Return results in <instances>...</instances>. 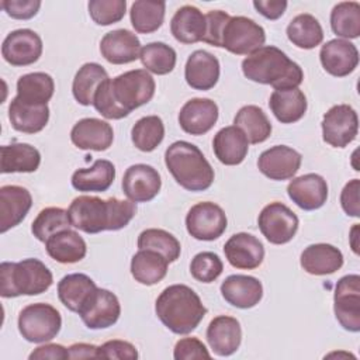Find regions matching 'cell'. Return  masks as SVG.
I'll return each instance as SVG.
<instances>
[{"mask_svg":"<svg viewBox=\"0 0 360 360\" xmlns=\"http://www.w3.org/2000/svg\"><path fill=\"white\" fill-rule=\"evenodd\" d=\"M135 214V202L115 197L101 200L96 195H79L68 208L72 226L86 233L120 231L132 221Z\"/></svg>","mask_w":360,"mask_h":360,"instance_id":"cell-1","label":"cell"},{"mask_svg":"<svg viewBox=\"0 0 360 360\" xmlns=\"http://www.w3.org/2000/svg\"><path fill=\"white\" fill-rule=\"evenodd\" d=\"M245 77L260 84H270L274 90L297 89L304 80V72L281 49L263 45L242 60Z\"/></svg>","mask_w":360,"mask_h":360,"instance_id":"cell-2","label":"cell"},{"mask_svg":"<svg viewBox=\"0 0 360 360\" xmlns=\"http://www.w3.org/2000/svg\"><path fill=\"white\" fill-rule=\"evenodd\" d=\"M155 312L169 330L187 335L200 325L207 308L193 288L186 284H173L156 298Z\"/></svg>","mask_w":360,"mask_h":360,"instance_id":"cell-3","label":"cell"},{"mask_svg":"<svg viewBox=\"0 0 360 360\" xmlns=\"http://www.w3.org/2000/svg\"><path fill=\"white\" fill-rule=\"evenodd\" d=\"M165 165L176 183L188 191H204L214 183L212 166L200 148L187 141H176L166 149Z\"/></svg>","mask_w":360,"mask_h":360,"instance_id":"cell-4","label":"cell"},{"mask_svg":"<svg viewBox=\"0 0 360 360\" xmlns=\"http://www.w3.org/2000/svg\"><path fill=\"white\" fill-rule=\"evenodd\" d=\"M53 283L51 270L38 259L3 262L0 264V294L3 298L18 295H38Z\"/></svg>","mask_w":360,"mask_h":360,"instance_id":"cell-5","label":"cell"},{"mask_svg":"<svg viewBox=\"0 0 360 360\" xmlns=\"http://www.w3.org/2000/svg\"><path fill=\"white\" fill-rule=\"evenodd\" d=\"M62 328L59 311L45 302H35L24 307L18 315V330L31 343L52 340Z\"/></svg>","mask_w":360,"mask_h":360,"instance_id":"cell-6","label":"cell"},{"mask_svg":"<svg viewBox=\"0 0 360 360\" xmlns=\"http://www.w3.org/2000/svg\"><path fill=\"white\" fill-rule=\"evenodd\" d=\"M111 93L117 104L128 114L149 103L155 94V80L146 69H134L110 79Z\"/></svg>","mask_w":360,"mask_h":360,"instance_id":"cell-7","label":"cell"},{"mask_svg":"<svg viewBox=\"0 0 360 360\" xmlns=\"http://www.w3.org/2000/svg\"><path fill=\"white\" fill-rule=\"evenodd\" d=\"M266 42V32L252 18L235 15L228 20L222 32V48L235 55H250Z\"/></svg>","mask_w":360,"mask_h":360,"instance_id":"cell-8","label":"cell"},{"mask_svg":"<svg viewBox=\"0 0 360 360\" xmlns=\"http://www.w3.org/2000/svg\"><path fill=\"white\" fill-rule=\"evenodd\" d=\"M257 225L262 235L273 245L288 243L298 231V217L283 202L267 204L259 214Z\"/></svg>","mask_w":360,"mask_h":360,"instance_id":"cell-9","label":"cell"},{"mask_svg":"<svg viewBox=\"0 0 360 360\" xmlns=\"http://www.w3.org/2000/svg\"><path fill=\"white\" fill-rule=\"evenodd\" d=\"M333 311L340 326L349 332L360 330V276H343L335 287Z\"/></svg>","mask_w":360,"mask_h":360,"instance_id":"cell-10","label":"cell"},{"mask_svg":"<svg viewBox=\"0 0 360 360\" xmlns=\"http://www.w3.org/2000/svg\"><path fill=\"white\" fill-rule=\"evenodd\" d=\"M322 138L333 148H345L353 142L359 132V117L349 104L330 107L322 118Z\"/></svg>","mask_w":360,"mask_h":360,"instance_id":"cell-11","label":"cell"},{"mask_svg":"<svg viewBox=\"0 0 360 360\" xmlns=\"http://www.w3.org/2000/svg\"><path fill=\"white\" fill-rule=\"evenodd\" d=\"M228 219L224 210L211 201L194 204L186 215L187 232L198 240L218 239L226 229Z\"/></svg>","mask_w":360,"mask_h":360,"instance_id":"cell-12","label":"cell"},{"mask_svg":"<svg viewBox=\"0 0 360 360\" xmlns=\"http://www.w3.org/2000/svg\"><path fill=\"white\" fill-rule=\"evenodd\" d=\"M41 37L30 30L20 28L11 31L1 44V55L4 60L13 66H28L35 63L42 55Z\"/></svg>","mask_w":360,"mask_h":360,"instance_id":"cell-13","label":"cell"},{"mask_svg":"<svg viewBox=\"0 0 360 360\" xmlns=\"http://www.w3.org/2000/svg\"><path fill=\"white\" fill-rule=\"evenodd\" d=\"M162 187L159 172L145 163L129 166L122 177V191L132 202L153 200Z\"/></svg>","mask_w":360,"mask_h":360,"instance_id":"cell-14","label":"cell"},{"mask_svg":"<svg viewBox=\"0 0 360 360\" xmlns=\"http://www.w3.org/2000/svg\"><path fill=\"white\" fill-rule=\"evenodd\" d=\"M79 315L89 329H105L118 321L121 305L114 292L105 288H97Z\"/></svg>","mask_w":360,"mask_h":360,"instance_id":"cell-15","label":"cell"},{"mask_svg":"<svg viewBox=\"0 0 360 360\" xmlns=\"http://www.w3.org/2000/svg\"><path fill=\"white\" fill-rule=\"evenodd\" d=\"M302 162V156L287 145H276L260 153L257 159L259 170L270 180H288L295 176Z\"/></svg>","mask_w":360,"mask_h":360,"instance_id":"cell-16","label":"cell"},{"mask_svg":"<svg viewBox=\"0 0 360 360\" xmlns=\"http://www.w3.org/2000/svg\"><path fill=\"white\" fill-rule=\"evenodd\" d=\"M224 253L232 267L253 270L263 263L264 246L252 233L239 232L225 242Z\"/></svg>","mask_w":360,"mask_h":360,"instance_id":"cell-17","label":"cell"},{"mask_svg":"<svg viewBox=\"0 0 360 360\" xmlns=\"http://www.w3.org/2000/svg\"><path fill=\"white\" fill-rule=\"evenodd\" d=\"M322 68L335 77L350 75L359 65V51L347 39L335 38L322 45L319 51Z\"/></svg>","mask_w":360,"mask_h":360,"instance_id":"cell-18","label":"cell"},{"mask_svg":"<svg viewBox=\"0 0 360 360\" xmlns=\"http://www.w3.org/2000/svg\"><path fill=\"white\" fill-rule=\"evenodd\" d=\"M72 143L83 150H107L114 141L112 127L100 118H82L70 131Z\"/></svg>","mask_w":360,"mask_h":360,"instance_id":"cell-19","label":"cell"},{"mask_svg":"<svg viewBox=\"0 0 360 360\" xmlns=\"http://www.w3.org/2000/svg\"><path fill=\"white\" fill-rule=\"evenodd\" d=\"M288 197L301 210L314 211L328 200V183L316 173H307L292 179L287 186Z\"/></svg>","mask_w":360,"mask_h":360,"instance_id":"cell-20","label":"cell"},{"mask_svg":"<svg viewBox=\"0 0 360 360\" xmlns=\"http://www.w3.org/2000/svg\"><path fill=\"white\" fill-rule=\"evenodd\" d=\"M218 105L211 98H191L179 112L180 128L190 135L207 134L218 120Z\"/></svg>","mask_w":360,"mask_h":360,"instance_id":"cell-21","label":"cell"},{"mask_svg":"<svg viewBox=\"0 0 360 360\" xmlns=\"http://www.w3.org/2000/svg\"><path fill=\"white\" fill-rule=\"evenodd\" d=\"M141 41L129 30H112L100 41L101 56L112 65L131 63L139 58Z\"/></svg>","mask_w":360,"mask_h":360,"instance_id":"cell-22","label":"cell"},{"mask_svg":"<svg viewBox=\"0 0 360 360\" xmlns=\"http://www.w3.org/2000/svg\"><path fill=\"white\" fill-rule=\"evenodd\" d=\"M32 205L31 193L21 186L7 184L0 187V232L17 226Z\"/></svg>","mask_w":360,"mask_h":360,"instance_id":"cell-23","label":"cell"},{"mask_svg":"<svg viewBox=\"0 0 360 360\" xmlns=\"http://www.w3.org/2000/svg\"><path fill=\"white\" fill-rule=\"evenodd\" d=\"M207 342L217 356L233 354L242 342V328L236 318L228 315L215 316L207 328Z\"/></svg>","mask_w":360,"mask_h":360,"instance_id":"cell-24","label":"cell"},{"mask_svg":"<svg viewBox=\"0 0 360 360\" xmlns=\"http://www.w3.org/2000/svg\"><path fill=\"white\" fill-rule=\"evenodd\" d=\"M221 294L232 307L248 309L260 302L263 297V285L253 276L232 274L222 281Z\"/></svg>","mask_w":360,"mask_h":360,"instance_id":"cell-25","label":"cell"},{"mask_svg":"<svg viewBox=\"0 0 360 360\" xmlns=\"http://www.w3.org/2000/svg\"><path fill=\"white\" fill-rule=\"evenodd\" d=\"M184 79L194 90L212 89L219 79V60L208 51H194L186 62Z\"/></svg>","mask_w":360,"mask_h":360,"instance_id":"cell-26","label":"cell"},{"mask_svg":"<svg viewBox=\"0 0 360 360\" xmlns=\"http://www.w3.org/2000/svg\"><path fill=\"white\" fill-rule=\"evenodd\" d=\"M212 149L215 158L226 165V166H236L240 165L249 150V142L236 125L224 127L219 129L214 139H212Z\"/></svg>","mask_w":360,"mask_h":360,"instance_id":"cell-27","label":"cell"},{"mask_svg":"<svg viewBox=\"0 0 360 360\" xmlns=\"http://www.w3.org/2000/svg\"><path fill=\"white\" fill-rule=\"evenodd\" d=\"M300 263L308 274L326 276L343 266V255L333 245L314 243L302 250Z\"/></svg>","mask_w":360,"mask_h":360,"instance_id":"cell-28","label":"cell"},{"mask_svg":"<svg viewBox=\"0 0 360 360\" xmlns=\"http://www.w3.org/2000/svg\"><path fill=\"white\" fill-rule=\"evenodd\" d=\"M8 120L15 131L37 134L49 121V107L48 104H30L14 97L8 105Z\"/></svg>","mask_w":360,"mask_h":360,"instance_id":"cell-29","label":"cell"},{"mask_svg":"<svg viewBox=\"0 0 360 360\" xmlns=\"http://www.w3.org/2000/svg\"><path fill=\"white\" fill-rule=\"evenodd\" d=\"M205 28V15L197 7L190 4L180 7L170 21V31L174 39L187 45L202 41Z\"/></svg>","mask_w":360,"mask_h":360,"instance_id":"cell-30","label":"cell"},{"mask_svg":"<svg viewBox=\"0 0 360 360\" xmlns=\"http://www.w3.org/2000/svg\"><path fill=\"white\" fill-rule=\"evenodd\" d=\"M98 287L83 273H72L58 283L59 301L72 312L79 314Z\"/></svg>","mask_w":360,"mask_h":360,"instance_id":"cell-31","label":"cell"},{"mask_svg":"<svg viewBox=\"0 0 360 360\" xmlns=\"http://www.w3.org/2000/svg\"><path fill=\"white\" fill-rule=\"evenodd\" d=\"M45 249L49 257L58 263L72 264L84 259L87 246L84 239L73 229H63L52 235L45 242Z\"/></svg>","mask_w":360,"mask_h":360,"instance_id":"cell-32","label":"cell"},{"mask_svg":"<svg viewBox=\"0 0 360 360\" xmlns=\"http://www.w3.org/2000/svg\"><path fill=\"white\" fill-rule=\"evenodd\" d=\"M115 179V166L107 159H97L90 167L77 169L72 174V186L83 193L107 191Z\"/></svg>","mask_w":360,"mask_h":360,"instance_id":"cell-33","label":"cell"},{"mask_svg":"<svg viewBox=\"0 0 360 360\" xmlns=\"http://www.w3.org/2000/svg\"><path fill=\"white\" fill-rule=\"evenodd\" d=\"M269 107L277 121L281 124H292L304 117L308 103L304 91L297 87L274 90L269 98Z\"/></svg>","mask_w":360,"mask_h":360,"instance_id":"cell-34","label":"cell"},{"mask_svg":"<svg viewBox=\"0 0 360 360\" xmlns=\"http://www.w3.org/2000/svg\"><path fill=\"white\" fill-rule=\"evenodd\" d=\"M167 259L159 252L139 249L131 259V274L139 284L153 285L167 274Z\"/></svg>","mask_w":360,"mask_h":360,"instance_id":"cell-35","label":"cell"},{"mask_svg":"<svg viewBox=\"0 0 360 360\" xmlns=\"http://www.w3.org/2000/svg\"><path fill=\"white\" fill-rule=\"evenodd\" d=\"M41 153L37 148L24 142L1 146V173H32L39 167Z\"/></svg>","mask_w":360,"mask_h":360,"instance_id":"cell-36","label":"cell"},{"mask_svg":"<svg viewBox=\"0 0 360 360\" xmlns=\"http://www.w3.org/2000/svg\"><path fill=\"white\" fill-rule=\"evenodd\" d=\"M108 79L107 70L96 63V62H87L75 75L73 83H72V93L75 100L82 105H90L93 104L94 94L98 89V86Z\"/></svg>","mask_w":360,"mask_h":360,"instance_id":"cell-37","label":"cell"},{"mask_svg":"<svg viewBox=\"0 0 360 360\" xmlns=\"http://www.w3.org/2000/svg\"><path fill=\"white\" fill-rule=\"evenodd\" d=\"M53 91L55 83L51 75L45 72H32L22 75L17 80L15 97L30 104H48Z\"/></svg>","mask_w":360,"mask_h":360,"instance_id":"cell-38","label":"cell"},{"mask_svg":"<svg viewBox=\"0 0 360 360\" xmlns=\"http://www.w3.org/2000/svg\"><path fill=\"white\" fill-rule=\"evenodd\" d=\"M236 125L245 134L249 143H262L271 134V124L264 111L257 105H243L233 118Z\"/></svg>","mask_w":360,"mask_h":360,"instance_id":"cell-39","label":"cell"},{"mask_svg":"<svg viewBox=\"0 0 360 360\" xmlns=\"http://www.w3.org/2000/svg\"><path fill=\"white\" fill-rule=\"evenodd\" d=\"M288 39L301 49H312L322 44L323 30L319 21L308 13L295 15L287 25Z\"/></svg>","mask_w":360,"mask_h":360,"instance_id":"cell-40","label":"cell"},{"mask_svg":"<svg viewBox=\"0 0 360 360\" xmlns=\"http://www.w3.org/2000/svg\"><path fill=\"white\" fill-rule=\"evenodd\" d=\"M166 3L158 0H136L129 10L131 24L139 34L158 31L165 20Z\"/></svg>","mask_w":360,"mask_h":360,"instance_id":"cell-41","label":"cell"},{"mask_svg":"<svg viewBox=\"0 0 360 360\" xmlns=\"http://www.w3.org/2000/svg\"><path fill=\"white\" fill-rule=\"evenodd\" d=\"M330 28L346 39L360 35V4L357 1H340L330 11Z\"/></svg>","mask_w":360,"mask_h":360,"instance_id":"cell-42","label":"cell"},{"mask_svg":"<svg viewBox=\"0 0 360 360\" xmlns=\"http://www.w3.org/2000/svg\"><path fill=\"white\" fill-rule=\"evenodd\" d=\"M165 138V125L160 117L146 115L139 118L131 129V139L142 152L155 150Z\"/></svg>","mask_w":360,"mask_h":360,"instance_id":"cell-43","label":"cell"},{"mask_svg":"<svg viewBox=\"0 0 360 360\" xmlns=\"http://www.w3.org/2000/svg\"><path fill=\"white\" fill-rule=\"evenodd\" d=\"M139 59L148 72L163 76L174 69L177 55L176 51L165 42H150L142 46Z\"/></svg>","mask_w":360,"mask_h":360,"instance_id":"cell-44","label":"cell"},{"mask_svg":"<svg viewBox=\"0 0 360 360\" xmlns=\"http://www.w3.org/2000/svg\"><path fill=\"white\" fill-rule=\"evenodd\" d=\"M72 226L68 211L60 207H46L39 211L31 224V232L39 242H46L52 235Z\"/></svg>","mask_w":360,"mask_h":360,"instance_id":"cell-45","label":"cell"},{"mask_svg":"<svg viewBox=\"0 0 360 360\" xmlns=\"http://www.w3.org/2000/svg\"><path fill=\"white\" fill-rule=\"evenodd\" d=\"M138 249H150L163 255L169 263L176 262L180 257V242L170 232L158 228H149L139 233Z\"/></svg>","mask_w":360,"mask_h":360,"instance_id":"cell-46","label":"cell"},{"mask_svg":"<svg viewBox=\"0 0 360 360\" xmlns=\"http://www.w3.org/2000/svg\"><path fill=\"white\" fill-rule=\"evenodd\" d=\"M91 20L98 25H111L124 18L125 0H90L87 4Z\"/></svg>","mask_w":360,"mask_h":360,"instance_id":"cell-47","label":"cell"},{"mask_svg":"<svg viewBox=\"0 0 360 360\" xmlns=\"http://www.w3.org/2000/svg\"><path fill=\"white\" fill-rule=\"evenodd\" d=\"M224 270L221 257L214 252H200L197 253L190 263L191 276L201 283L215 281Z\"/></svg>","mask_w":360,"mask_h":360,"instance_id":"cell-48","label":"cell"},{"mask_svg":"<svg viewBox=\"0 0 360 360\" xmlns=\"http://www.w3.org/2000/svg\"><path fill=\"white\" fill-rule=\"evenodd\" d=\"M94 108L107 120H121L128 115L127 111H124L115 101L112 93H111V84L110 77L105 79L97 89L94 98H93Z\"/></svg>","mask_w":360,"mask_h":360,"instance_id":"cell-49","label":"cell"},{"mask_svg":"<svg viewBox=\"0 0 360 360\" xmlns=\"http://www.w3.org/2000/svg\"><path fill=\"white\" fill-rule=\"evenodd\" d=\"M231 15L225 11L221 10H211L205 14V21H207V28H205V35L202 38L204 42L222 48V32L225 28V24Z\"/></svg>","mask_w":360,"mask_h":360,"instance_id":"cell-50","label":"cell"},{"mask_svg":"<svg viewBox=\"0 0 360 360\" xmlns=\"http://www.w3.org/2000/svg\"><path fill=\"white\" fill-rule=\"evenodd\" d=\"M173 357L176 360H191V359H211V354L205 345L197 338H183L177 340Z\"/></svg>","mask_w":360,"mask_h":360,"instance_id":"cell-51","label":"cell"},{"mask_svg":"<svg viewBox=\"0 0 360 360\" xmlns=\"http://www.w3.org/2000/svg\"><path fill=\"white\" fill-rule=\"evenodd\" d=\"M100 359H120V360H136L138 350L136 347L121 339L107 340L100 346Z\"/></svg>","mask_w":360,"mask_h":360,"instance_id":"cell-52","label":"cell"},{"mask_svg":"<svg viewBox=\"0 0 360 360\" xmlns=\"http://www.w3.org/2000/svg\"><path fill=\"white\" fill-rule=\"evenodd\" d=\"M1 8L15 20H30L37 15L41 1L39 0H3Z\"/></svg>","mask_w":360,"mask_h":360,"instance_id":"cell-53","label":"cell"},{"mask_svg":"<svg viewBox=\"0 0 360 360\" xmlns=\"http://www.w3.org/2000/svg\"><path fill=\"white\" fill-rule=\"evenodd\" d=\"M359 191H360V180L353 179L345 184L340 193V205L349 217L357 218L360 215Z\"/></svg>","mask_w":360,"mask_h":360,"instance_id":"cell-54","label":"cell"},{"mask_svg":"<svg viewBox=\"0 0 360 360\" xmlns=\"http://www.w3.org/2000/svg\"><path fill=\"white\" fill-rule=\"evenodd\" d=\"M30 360H66L69 359L68 347L58 343H46L37 347L28 356Z\"/></svg>","mask_w":360,"mask_h":360,"instance_id":"cell-55","label":"cell"},{"mask_svg":"<svg viewBox=\"0 0 360 360\" xmlns=\"http://www.w3.org/2000/svg\"><path fill=\"white\" fill-rule=\"evenodd\" d=\"M253 7L267 20H277L284 14L287 8V1L285 0H255Z\"/></svg>","mask_w":360,"mask_h":360,"instance_id":"cell-56","label":"cell"},{"mask_svg":"<svg viewBox=\"0 0 360 360\" xmlns=\"http://www.w3.org/2000/svg\"><path fill=\"white\" fill-rule=\"evenodd\" d=\"M69 359H100V346L91 343H73L68 347Z\"/></svg>","mask_w":360,"mask_h":360,"instance_id":"cell-57","label":"cell"},{"mask_svg":"<svg viewBox=\"0 0 360 360\" xmlns=\"http://www.w3.org/2000/svg\"><path fill=\"white\" fill-rule=\"evenodd\" d=\"M357 236H359V224H354L353 228L350 229V246H352V250L359 255V242H357Z\"/></svg>","mask_w":360,"mask_h":360,"instance_id":"cell-58","label":"cell"}]
</instances>
